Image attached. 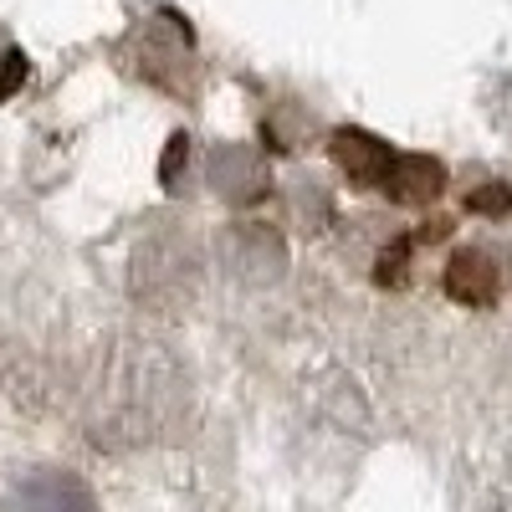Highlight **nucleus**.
<instances>
[{
  "label": "nucleus",
  "instance_id": "nucleus-1",
  "mask_svg": "<svg viewBox=\"0 0 512 512\" xmlns=\"http://www.w3.org/2000/svg\"><path fill=\"white\" fill-rule=\"evenodd\" d=\"M180 405V369L169 364L159 344H123L113 349L98 395H93V420L113 441H144L159 431V420Z\"/></svg>",
  "mask_w": 512,
  "mask_h": 512
},
{
  "label": "nucleus",
  "instance_id": "nucleus-2",
  "mask_svg": "<svg viewBox=\"0 0 512 512\" xmlns=\"http://www.w3.org/2000/svg\"><path fill=\"white\" fill-rule=\"evenodd\" d=\"M6 512H98V497L82 477L47 466V472H31L6 492Z\"/></svg>",
  "mask_w": 512,
  "mask_h": 512
},
{
  "label": "nucleus",
  "instance_id": "nucleus-3",
  "mask_svg": "<svg viewBox=\"0 0 512 512\" xmlns=\"http://www.w3.org/2000/svg\"><path fill=\"white\" fill-rule=\"evenodd\" d=\"M328 159L344 169L354 185H384V175L395 169V149L374 134H364V128H338L328 139Z\"/></svg>",
  "mask_w": 512,
  "mask_h": 512
},
{
  "label": "nucleus",
  "instance_id": "nucleus-4",
  "mask_svg": "<svg viewBox=\"0 0 512 512\" xmlns=\"http://www.w3.org/2000/svg\"><path fill=\"white\" fill-rule=\"evenodd\" d=\"M210 185L221 190V200L231 205H251L267 195V169L251 149H236V144H221L210 154Z\"/></svg>",
  "mask_w": 512,
  "mask_h": 512
},
{
  "label": "nucleus",
  "instance_id": "nucleus-5",
  "mask_svg": "<svg viewBox=\"0 0 512 512\" xmlns=\"http://www.w3.org/2000/svg\"><path fill=\"white\" fill-rule=\"evenodd\" d=\"M226 267L236 277H251V282H267L282 272V236L272 226H236L226 236Z\"/></svg>",
  "mask_w": 512,
  "mask_h": 512
},
{
  "label": "nucleus",
  "instance_id": "nucleus-6",
  "mask_svg": "<svg viewBox=\"0 0 512 512\" xmlns=\"http://www.w3.org/2000/svg\"><path fill=\"white\" fill-rule=\"evenodd\" d=\"M446 185V169L436 159H420V154H395V169L384 175V190L400 205H431Z\"/></svg>",
  "mask_w": 512,
  "mask_h": 512
},
{
  "label": "nucleus",
  "instance_id": "nucleus-7",
  "mask_svg": "<svg viewBox=\"0 0 512 512\" xmlns=\"http://www.w3.org/2000/svg\"><path fill=\"white\" fill-rule=\"evenodd\" d=\"M446 287L461 297V303H487V297L497 292V267L482 251H456L451 267H446Z\"/></svg>",
  "mask_w": 512,
  "mask_h": 512
}]
</instances>
